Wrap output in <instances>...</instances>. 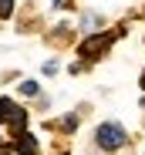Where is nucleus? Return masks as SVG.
I'll return each mask as SVG.
<instances>
[{
    "label": "nucleus",
    "instance_id": "6",
    "mask_svg": "<svg viewBox=\"0 0 145 155\" xmlns=\"http://www.w3.org/2000/svg\"><path fill=\"white\" fill-rule=\"evenodd\" d=\"M10 10H14V0H0V17H10Z\"/></svg>",
    "mask_w": 145,
    "mask_h": 155
},
{
    "label": "nucleus",
    "instance_id": "7",
    "mask_svg": "<svg viewBox=\"0 0 145 155\" xmlns=\"http://www.w3.org/2000/svg\"><path fill=\"white\" fill-rule=\"evenodd\" d=\"M20 91H24V94H37V84H34V81H24Z\"/></svg>",
    "mask_w": 145,
    "mask_h": 155
},
{
    "label": "nucleus",
    "instance_id": "1",
    "mask_svg": "<svg viewBox=\"0 0 145 155\" xmlns=\"http://www.w3.org/2000/svg\"><path fill=\"white\" fill-rule=\"evenodd\" d=\"M94 142L101 148H108V152H115V148H122L128 142V135H125V128L118 121H105V125H98V132H94Z\"/></svg>",
    "mask_w": 145,
    "mask_h": 155
},
{
    "label": "nucleus",
    "instance_id": "10",
    "mask_svg": "<svg viewBox=\"0 0 145 155\" xmlns=\"http://www.w3.org/2000/svg\"><path fill=\"white\" fill-rule=\"evenodd\" d=\"M142 108H145V98H142Z\"/></svg>",
    "mask_w": 145,
    "mask_h": 155
},
{
    "label": "nucleus",
    "instance_id": "3",
    "mask_svg": "<svg viewBox=\"0 0 145 155\" xmlns=\"http://www.w3.org/2000/svg\"><path fill=\"white\" fill-rule=\"evenodd\" d=\"M10 148L20 152V155H41V148L34 145V135H27V132H20V135L10 142Z\"/></svg>",
    "mask_w": 145,
    "mask_h": 155
},
{
    "label": "nucleus",
    "instance_id": "9",
    "mask_svg": "<svg viewBox=\"0 0 145 155\" xmlns=\"http://www.w3.org/2000/svg\"><path fill=\"white\" fill-rule=\"evenodd\" d=\"M142 88H145V71H142Z\"/></svg>",
    "mask_w": 145,
    "mask_h": 155
},
{
    "label": "nucleus",
    "instance_id": "5",
    "mask_svg": "<svg viewBox=\"0 0 145 155\" xmlns=\"http://www.w3.org/2000/svg\"><path fill=\"white\" fill-rule=\"evenodd\" d=\"M58 128L71 132V128H78V118H74V115H68V118H61V121H58Z\"/></svg>",
    "mask_w": 145,
    "mask_h": 155
},
{
    "label": "nucleus",
    "instance_id": "2",
    "mask_svg": "<svg viewBox=\"0 0 145 155\" xmlns=\"http://www.w3.org/2000/svg\"><path fill=\"white\" fill-rule=\"evenodd\" d=\"M111 37H118V34H108V37H88L81 47H78V54L84 58V61H91L94 54H105V51H108V41Z\"/></svg>",
    "mask_w": 145,
    "mask_h": 155
},
{
    "label": "nucleus",
    "instance_id": "8",
    "mask_svg": "<svg viewBox=\"0 0 145 155\" xmlns=\"http://www.w3.org/2000/svg\"><path fill=\"white\" fill-rule=\"evenodd\" d=\"M10 152H14L10 145H0V155H10Z\"/></svg>",
    "mask_w": 145,
    "mask_h": 155
},
{
    "label": "nucleus",
    "instance_id": "4",
    "mask_svg": "<svg viewBox=\"0 0 145 155\" xmlns=\"http://www.w3.org/2000/svg\"><path fill=\"white\" fill-rule=\"evenodd\" d=\"M20 111H24V108H17L10 98H0V125H4V121H14Z\"/></svg>",
    "mask_w": 145,
    "mask_h": 155
}]
</instances>
